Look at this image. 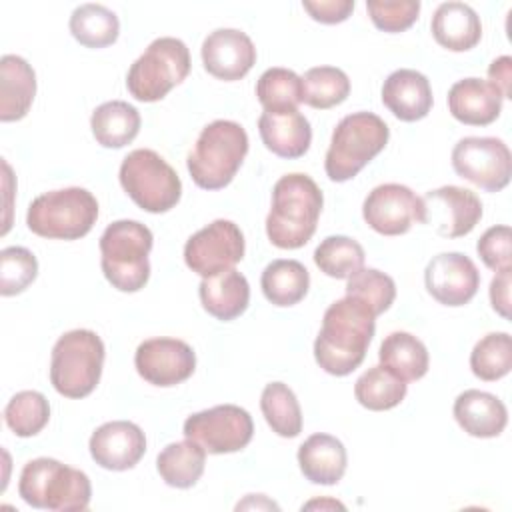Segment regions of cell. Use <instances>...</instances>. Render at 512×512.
<instances>
[{"label": "cell", "instance_id": "cell-21", "mask_svg": "<svg viewBox=\"0 0 512 512\" xmlns=\"http://www.w3.org/2000/svg\"><path fill=\"white\" fill-rule=\"evenodd\" d=\"M500 90L482 78H462L448 90L450 114L468 126H488L502 110Z\"/></svg>", "mask_w": 512, "mask_h": 512}, {"label": "cell", "instance_id": "cell-44", "mask_svg": "<svg viewBox=\"0 0 512 512\" xmlns=\"http://www.w3.org/2000/svg\"><path fill=\"white\" fill-rule=\"evenodd\" d=\"M302 6L310 14V18L316 22L338 24L352 14L354 0H316V2L304 0Z\"/></svg>", "mask_w": 512, "mask_h": 512}, {"label": "cell", "instance_id": "cell-14", "mask_svg": "<svg viewBox=\"0 0 512 512\" xmlns=\"http://www.w3.org/2000/svg\"><path fill=\"white\" fill-rule=\"evenodd\" d=\"M366 224L382 236L406 234L412 224H424L422 196L404 184L388 182L368 192L362 204Z\"/></svg>", "mask_w": 512, "mask_h": 512}, {"label": "cell", "instance_id": "cell-7", "mask_svg": "<svg viewBox=\"0 0 512 512\" xmlns=\"http://www.w3.org/2000/svg\"><path fill=\"white\" fill-rule=\"evenodd\" d=\"M104 342L86 328L62 334L50 358V382L66 398H84L94 392L104 366Z\"/></svg>", "mask_w": 512, "mask_h": 512}, {"label": "cell", "instance_id": "cell-46", "mask_svg": "<svg viewBox=\"0 0 512 512\" xmlns=\"http://www.w3.org/2000/svg\"><path fill=\"white\" fill-rule=\"evenodd\" d=\"M488 82H492L502 98H512L510 92V84H512V58L510 56H500L496 60H492V64L488 66Z\"/></svg>", "mask_w": 512, "mask_h": 512}, {"label": "cell", "instance_id": "cell-19", "mask_svg": "<svg viewBox=\"0 0 512 512\" xmlns=\"http://www.w3.org/2000/svg\"><path fill=\"white\" fill-rule=\"evenodd\" d=\"M88 448L100 468L122 472L140 462L146 452V436L134 422L112 420L92 432Z\"/></svg>", "mask_w": 512, "mask_h": 512}, {"label": "cell", "instance_id": "cell-12", "mask_svg": "<svg viewBox=\"0 0 512 512\" xmlns=\"http://www.w3.org/2000/svg\"><path fill=\"white\" fill-rule=\"evenodd\" d=\"M454 172L486 192H500L512 176V156L500 138L466 136L452 148Z\"/></svg>", "mask_w": 512, "mask_h": 512}, {"label": "cell", "instance_id": "cell-28", "mask_svg": "<svg viewBox=\"0 0 512 512\" xmlns=\"http://www.w3.org/2000/svg\"><path fill=\"white\" fill-rule=\"evenodd\" d=\"M90 128L100 146L122 148L138 136L140 114L124 100H110L92 112Z\"/></svg>", "mask_w": 512, "mask_h": 512}, {"label": "cell", "instance_id": "cell-33", "mask_svg": "<svg viewBox=\"0 0 512 512\" xmlns=\"http://www.w3.org/2000/svg\"><path fill=\"white\" fill-rule=\"evenodd\" d=\"M260 410L272 428L282 438H296L302 432V410L296 394L284 382H270L260 396Z\"/></svg>", "mask_w": 512, "mask_h": 512}, {"label": "cell", "instance_id": "cell-29", "mask_svg": "<svg viewBox=\"0 0 512 512\" xmlns=\"http://www.w3.org/2000/svg\"><path fill=\"white\" fill-rule=\"evenodd\" d=\"M380 364L404 382L420 380L428 372V350L410 332L388 334L378 350Z\"/></svg>", "mask_w": 512, "mask_h": 512}, {"label": "cell", "instance_id": "cell-10", "mask_svg": "<svg viewBox=\"0 0 512 512\" xmlns=\"http://www.w3.org/2000/svg\"><path fill=\"white\" fill-rule=\"evenodd\" d=\"M124 192L142 210L160 214L174 208L182 196V182L176 170L154 150H132L118 172Z\"/></svg>", "mask_w": 512, "mask_h": 512}, {"label": "cell", "instance_id": "cell-15", "mask_svg": "<svg viewBox=\"0 0 512 512\" xmlns=\"http://www.w3.org/2000/svg\"><path fill=\"white\" fill-rule=\"evenodd\" d=\"M424 202V224L434 226V230L444 238H460L474 230L482 218L480 198L460 186H440L428 190L422 196Z\"/></svg>", "mask_w": 512, "mask_h": 512}, {"label": "cell", "instance_id": "cell-17", "mask_svg": "<svg viewBox=\"0 0 512 512\" xmlns=\"http://www.w3.org/2000/svg\"><path fill=\"white\" fill-rule=\"evenodd\" d=\"M424 284L436 302L444 306H464L478 292L480 272L466 254L442 252L426 264Z\"/></svg>", "mask_w": 512, "mask_h": 512}, {"label": "cell", "instance_id": "cell-42", "mask_svg": "<svg viewBox=\"0 0 512 512\" xmlns=\"http://www.w3.org/2000/svg\"><path fill=\"white\" fill-rule=\"evenodd\" d=\"M366 10L378 30L404 32L418 20L420 2L418 0H394V2L366 0Z\"/></svg>", "mask_w": 512, "mask_h": 512}, {"label": "cell", "instance_id": "cell-3", "mask_svg": "<svg viewBox=\"0 0 512 512\" xmlns=\"http://www.w3.org/2000/svg\"><path fill=\"white\" fill-rule=\"evenodd\" d=\"M246 154V130L234 120H214L198 134L186 166L196 186L220 190L232 182Z\"/></svg>", "mask_w": 512, "mask_h": 512}, {"label": "cell", "instance_id": "cell-41", "mask_svg": "<svg viewBox=\"0 0 512 512\" xmlns=\"http://www.w3.org/2000/svg\"><path fill=\"white\" fill-rule=\"evenodd\" d=\"M38 276V260L24 246H8L0 252V294L16 296Z\"/></svg>", "mask_w": 512, "mask_h": 512}, {"label": "cell", "instance_id": "cell-5", "mask_svg": "<svg viewBox=\"0 0 512 512\" xmlns=\"http://www.w3.org/2000/svg\"><path fill=\"white\" fill-rule=\"evenodd\" d=\"M152 232L138 220H116L100 236V266L120 292H138L150 278Z\"/></svg>", "mask_w": 512, "mask_h": 512}, {"label": "cell", "instance_id": "cell-36", "mask_svg": "<svg viewBox=\"0 0 512 512\" xmlns=\"http://www.w3.org/2000/svg\"><path fill=\"white\" fill-rule=\"evenodd\" d=\"M302 78V102L316 110H328L342 104L350 94V80L336 66H316Z\"/></svg>", "mask_w": 512, "mask_h": 512}, {"label": "cell", "instance_id": "cell-40", "mask_svg": "<svg viewBox=\"0 0 512 512\" xmlns=\"http://www.w3.org/2000/svg\"><path fill=\"white\" fill-rule=\"evenodd\" d=\"M346 296L360 300L374 316H380L392 306L396 298V284L388 274L376 268H360L348 278Z\"/></svg>", "mask_w": 512, "mask_h": 512}, {"label": "cell", "instance_id": "cell-6", "mask_svg": "<svg viewBox=\"0 0 512 512\" xmlns=\"http://www.w3.org/2000/svg\"><path fill=\"white\" fill-rule=\"evenodd\" d=\"M388 124L372 112H352L344 116L334 132L324 158L326 176L332 182L354 178L388 144Z\"/></svg>", "mask_w": 512, "mask_h": 512}, {"label": "cell", "instance_id": "cell-9", "mask_svg": "<svg viewBox=\"0 0 512 512\" xmlns=\"http://www.w3.org/2000/svg\"><path fill=\"white\" fill-rule=\"evenodd\" d=\"M190 72V52L180 38L162 36L148 44L126 74L128 92L140 102H158Z\"/></svg>", "mask_w": 512, "mask_h": 512}, {"label": "cell", "instance_id": "cell-24", "mask_svg": "<svg viewBox=\"0 0 512 512\" xmlns=\"http://www.w3.org/2000/svg\"><path fill=\"white\" fill-rule=\"evenodd\" d=\"M298 464L312 484H338L346 472L348 456L344 444L330 434H312L298 448Z\"/></svg>", "mask_w": 512, "mask_h": 512}, {"label": "cell", "instance_id": "cell-39", "mask_svg": "<svg viewBox=\"0 0 512 512\" xmlns=\"http://www.w3.org/2000/svg\"><path fill=\"white\" fill-rule=\"evenodd\" d=\"M6 426L20 438L36 436L50 420V404L42 392H16L4 408Z\"/></svg>", "mask_w": 512, "mask_h": 512}, {"label": "cell", "instance_id": "cell-27", "mask_svg": "<svg viewBox=\"0 0 512 512\" xmlns=\"http://www.w3.org/2000/svg\"><path fill=\"white\" fill-rule=\"evenodd\" d=\"M36 96L34 68L16 54H6L0 60V120H22Z\"/></svg>", "mask_w": 512, "mask_h": 512}, {"label": "cell", "instance_id": "cell-43", "mask_svg": "<svg viewBox=\"0 0 512 512\" xmlns=\"http://www.w3.org/2000/svg\"><path fill=\"white\" fill-rule=\"evenodd\" d=\"M510 242H512V232L510 226L506 224H498L488 228L478 244V256L482 258V262L492 268V270H506L512 264V250H510Z\"/></svg>", "mask_w": 512, "mask_h": 512}, {"label": "cell", "instance_id": "cell-37", "mask_svg": "<svg viewBox=\"0 0 512 512\" xmlns=\"http://www.w3.org/2000/svg\"><path fill=\"white\" fill-rule=\"evenodd\" d=\"M364 248L350 236H328L314 250V264L330 278L348 280L364 266Z\"/></svg>", "mask_w": 512, "mask_h": 512}, {"label": "cell", "instance_id": "cell-45", "mask_svg": "<svg viewBox=\"0 0 512 512\" xmlns=\"http://www.w3.org/2000/svg\"><path fill=\"white\" fill-rule=\"evenodd\" d=\"M490 302L492 308L508 318L510 316V268L498 270L490 282Z\"/></svg>", "mask_w": 512, "mask_h": 512}, {"label": "cell", "instance_id": "cell-25", "mask_svg": "<svg viewBox=\"0 0 512 512\" xmlns=\"http://www.w3.org/2000/svg\"><path fill=\"white\" fill-rule=\"evenodd\" d=\"M434 40L452 52H466L482 38V22L476 10L464 2H442L432 16Z\"/></svg>", "mask_w": 512, "mask_h": 512}, {"label": "cell", "instance_id": "cell-22", "mask_svg": "<svg viewBox=\"0 0 512 512\" xmlns=\"http://www.w3.org/2000/svg\"><path fill=\"white\" fill-rule=\"evenodd\" d=\"M258 132L272 154L288 160L304 156L312 142L310 122L298 110L262 112L258 118Z\"/></svg>", "mask_w": 512, "mask_h": 512}, {"label": "cell", "instance_id": "cell-18", "mask_svg": "<svg viewBox=\"0 0 512 512\" xmlns=\"http://www.w3.org/2000/svg\"><path fill=\"white\" fill-rule=\"evenodd\" d=\"M200 56L206 72L224 82L244 78L256 64V48L250 36L236 28L210 32L202 42Z\"/></svg>", "mask_w": 512, "mask_h": 512}, {"label": "cell", "instance_id": "cell-35", "mask_svg": "<svg viewBox=\"0 0 512 512\" xmlns=\"http://www.w3.org/2000/svg\"><path fill=\"white\" fill-rule=\"evenodd\" d=\"M256 96L264 112L298 110L302 102V78L288 68H268L256 82Z\"/></svg>", "mask_w": 512, "mask_h": 512}, {"label": "cell", "instance_id": "cell-38", "mask_svg": "<svg viewBox=\"0 0 512 512\" xmlns=\"http://www.w3.org/2000/svg\"><path fill=\"white\" fill-rule=\"evenodd\" d=\"M472 374L484 382L504 378L512 368V338L508 332H490L470 352Z\"/></svg>", "mask_w": 512, "mask_h": 512}, {"label": "cell", "instance_id": "cell-31", "mask_svg": "<svg viewBox=\"0 0 512 512\" xmlns=\"http://www.w3.org/2000/svg\"><path fill=\"white\" fill-rule=\"evenodd\" d=\"M206 450L194 440L168 444L156 458L160 478L172 488H192L204 474Z\"/></svg>", "mask_w": 512, "mask_h": 512}, {"label": "cell", "instance_id": "cell-34", "mask_svg": "<svg viewBox=\"0 0 512 512\" xmlns=\"http://www.w3.org/2000/svg\"><path fill=\"white\" fill-rule=\"evenodd\" d=\"M406 382L386 370L382 364L368 368L354 384V396L360 406L382 412L398 406L406 396Z\"/></svg>", "mask_w": 512, "mask_h": 512}, {"label": "cell", "instance_id": "cell-11", "mask_svg": "<svg viewBox=\"0 0 512 512\" xmlns=\"http://www.w3.org/2000/svg\"><path fill=\"white\" fill-rule=\"evenodd\" d=\"M188 440L200 444L208 454H230L246 448L254 434L248 410L236 404H218L190 414L182 428Z\"/></svg>", "mask_w": 512, "mask_h": 512}, {"label": "cell", "instance_id": "cell-13", "mask_svg": "<svg viewBox=\"0 0 512 512\" xmlns=\"http://www.w3.org/2000/svg\"><path fill=\"white\" fill-rule=\"evenodd\" d=\"M244 258V234L232 222L218 218L186 240L184 262L202 278L226 272Z\"/></svg>", "mask_w": 512, "mask_h": 512}, {"label": "cell", "instance_id": "cell-23", "mask_svg": "<svg viewBox=\"0 0 512 512\" xmlns=\"http://www.w3.org/2000/svg\"><path fill=\"white\" fill-rule=\"evenodd\" d=\"M454 418L458 426L474 438L500 436L508 424L504 402L484 390H464L454 400Z\"/></svg>", "mask_w": 512, "mask_h": 512}, {"label": "cell", "instance_id": "cell-1", "mask_svg": "<svg viewBox=\"0 0 512 512\" xmlns=\"http://www.w3.org/2000/svg\"><path fill=\"white\" fill-rule=\"evenodd\" d=\"M376 316L366 304L352 296L332 302L322 318V328L314 340L318 366L332 376H348L366 356L376 330Z\"/></svg>", "mask_w": 512, "mask_h": 512}, {"label": "cell", "instance_id": "cell-47", "mask_svg": "<svg viewBox=\"0 0 512 512\" xmlns=\"http://www.w3.org/2000/svg\"><path fill=\"white\" fill-rule=\"evenodd\" d=\"M316 506H320V508H324V506H332V508H344L340 502H334V500H312V502H308L306 506H302V508H316Z\"/></svg>", "mask_w": 512, "mask_h": 512}, {"label": "cell", "instance_id": "cell-8", "mask_svg": "<svg viewBox=\"0 0 512 512\" xmlns=\"http://www.w3.org/2000/svg\"><path fill=\"white\" fill-rule=\"evenodd\" d=\"M98 218V200L80 186L52 190L36 196L26 212L28 228L50 240H78Z\"/></svg>", "mask_w": 512, "mask_h": 512}, {"label": "cell", "instance_id": "cell-2", "mask_svg": "<svg viewBox=\"0 0 512 512\" xmlns=\"http://www.w3.org/2000/svg\"><path fill=\"white\" fill-rule=\"evenodd\" d=\"M322 204L324 196L308 174H284L272 188V206L266 216L268 240L282 250L302 248L316 232Z\"/></svg>", "mask_w": 512, "mask_h": 512}, {"label": "cell", "instance_id": "cell-30", "mask_svg": "<svg viewBox=\"0 0 512 512\" xmlns=\"http://www.w3.org/2000/svg\"><path fill=\"white\" fill-rule=\"evenodd\" d=\"M262 292L274 306L298 304L310 288V274L298 260H272L260 278Z\"/></svg>", "mask_w": 512, "mask_h": 512}, {"label": "cell", "instance_id": "cell-4", "mask_svg": "<svg viewBox=\"0 0 512 512\" xmlns=\"http://www.w3.org/2000/svg\"><path fill=\"white\" fill-rule=\"evenodd\" d=\"M18 494L32 508L76 512L88 508L92 486L82 470L42 456L24 464Z\"/></svg>", "mask_w": 512, "mask_h": 512}, {"label": "cell", "instance_id": "cell-26", "mask_svg": "<svg viewBox=\"0 0 512 512\" xmlns=\"http://www.w3.org/2000/svg\"><path fill=\"white\" fill-rule=\"evenodd\" d=\"M198 294L202 308L210 316L230 322L246 312L250 302V284L244 274L230 268L226 272L202 278Z\"/></svg>", "mask_w": 512, "mask_h": 512}, {"label": "cell", "instance_id": "cell-32", "mask_svg": "<svg viewBox=\"0 0 512 512\" xmlns=\"http://www.w3.org/2000/svg\"><path fill=\"white\" fill-rule=\"evenodd\" d=\"M70 34L86 48H106L118 40L120 20L102 4H80L70 16Z\"/></svg>", "mask_w": 512, "mask_h": 512}, {"label": "cell", "instance_id": "cell-16", "mask_svg": "<svg viewBox=\"0 0 512 512\" xmlns=\"http://www.w3.org/2000/svg\"><path fill=\"white\" fill-rule=\"evenodd\" d=\"M134 366L148 384L168 388L188 380L194 374L196 354L184 340L150 338L136 348Z\"/></svg>", "mask_w": 512, "mask_h": 512}, {"label": "cell", "instance_id": "cell-20", "mask_svg": "<svg viewBox=\"0 0 512 512\" xmlns=\"http://www.w3.org/2000/svg\"><path fill=\"white\" fill-rule=\"evenodd\" d=\"M382 104L402 122H416L432 108L428 78L412 68L394 70L382 84Z\"/></svg>", "mask_w": 512, "mask_h": 512}]
</instances>
